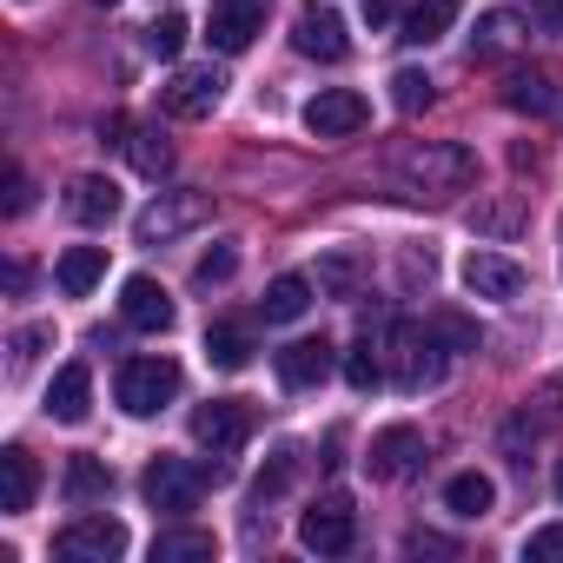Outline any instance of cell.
<instances>
[{
    "label": "cell",
    "mask_w": 563,
    "mask_h": 563,
    "mask_svg": "<svg viewBox=\"0 0 563 563\" xmlns=\"http://www.w3.org/2000/svg\"><path fill=\"white\" fill-rule=\"evenodd\" d=\"M398 173H405L411 192L444 199V192H464V186L477 179V159H471V146H457V140H424V146H411V153L398 159Z\"/></svg>",
    "instance_id": "cell-1"
},
{
    "label": "cell",
    "mask_w": 563,
    "mask_h": 563,
    "mask_svg": "<svg viewBox=\"0 0 563 563\" xmlns=\"http://www.w3.org/2000/svg\"><path fill=\"white\" fill-rule=\"evenodd\" d=\"M179 385H186V372L173 358H126L120 378H113V398H120V411L153 418V411H166L179 398Z\"/></svg>",
    "instance_id": "cell-2"
},
{
    "label": "cell",
    "mask_w": 563,
    "mask_h": 563,
    "mask_svg": "<svg viewBox=\"0 0 563 563\" xmlns=\"http://www.w3.org/2000/svg\"><path fill=\"white\" fill-rule=\"evenodd\" d=\"M219 471H206V464H192V457H153L146 464V477H140V490H146V504L153 510H166V517H186L199 497H206V484H212Z\"/></svg>",
    "instance_id": "cell-3"
},
{
    "label": "cell",
    "mask_w": 563,
    "mask_h": 563,
    "mask_svg": "<svg viewBox=\"0 0 563 563\" xmlns=\"http://www.w3.org/2000/svg\"><path fill=\"white\" fill-rule=\"evenodd\" d=\"M391 378H398V391H424V385H438L444 378V339L431 332V319L424 325H391Z\"/></svg>",
    "instance_id": "cell-4"
},
{
    "label": "cell",
    "mask_w": 563,
    "mask_h": 563,
    "mask_svg": "<svg viewBox=\"0 0 563 563\" xmlns=\"http://www.w3.org/2000/svg\"><path fill=\"white\" fill-rule=\"evenodd\" d=\"M299 543L319 550V556H345V550L358 543V510H352V497H345V490H325V497L299 517Z\"/></svg>",
    "instance_id": "cell-5"
},
{
    "label": "cell",
    "mask_w": 563,
    "mask_h": 563,
    "mask_svg": "<svg viewBox=\"0 0 563 563\" xmlns=\"http://www.w3.org/2000/svg\"><path fill=\"white\" fill-rule=\"evenodd\" d=\"M212 219V199L206 192H159L140 219H133V239L140 245H166V239H179V232H192V225H206Z\"/></svg>",
    "instance_id": "cell-6"
},
{
    "label": "cell",
    "mask_w": 563,
    "mask_h": 563,
    "mask_svg": "<svg viewBox=\"0 0 563 563\" xmlns=\"http://www.w3.org/2000/svg\"><path fill=\"white\" fill-rule=\"evenodd\" d=\"M54 556H67V563H113V556H126V523L120 517H80V523H67L54 537Z\"/></svg>",
    "instance_id": "cell-7"
},
{
    "label": "cell",
    "mask_w": 563,
    "mask_h": 563,
    "mask_svg": "<svg viewBox=\"0 0 563 563\" xmlns=\"http://www.w3.org/2000/svg\"><path fill=\"white\" fill-rule=\"evenodd\" d=\"M365 120H372V107L352 87H325L306 100V133H319V140H352V133H365Z\"/></svg>",
    "instance_id": "cell-8"
},
{
    "label": "cell",
    "mask_w": 563,
    "mask_h": 563,
    "mask_svg": "<svg viewBox=\"0 0 563 563\" xmlns=\"http://www.w3.org/2000/svg\"><path fill=\"white\" fill-rule=\"evenodd\" d=\"M192 438L212 451V457H232L245 438H252V405L245 398H212L192 411Z\"/></svg>",
    "instance_id": "cell-9"
},
{
    "label": "cell",
    "mask_w": 563,
    "mask_h": 563,
    "mask_svg": "<svg viewBox=\"0 0 563 563\" xmlns=\"http://www.w3.org/2000/svg\"><path fill=\"white\" fill-rule=\"evenodd\" d=\"M372 477L378 484H405V477H418L424 471V438L411 431V424H385L378 438H372Z\"/></svg>",
    "instance_id": "cell-10"
},
{
    "label": "cell",
    "mask_w": 563,
    "mask_h": 563,
    "mask_svg": "<svg viewBox=\"0 0 563 563\" xmlns=\"http://www.w3.org/2000/svg\"><path fill=\"white\" fill-rule=\"evenodd\" d=\"M292 47H299L306 60L339 67V60L352 54V34H345V21H339L332 8H299V21H292Z\"/></svg>",
    "instance_id": "cell-11"
},
{
    "label": "cell",
    "mask_w": 563,
    "mask_h": 563,
    "mask_svg": "<svg viewBox=\"0 0 563 563\" xmlns=\"http://www.w3.org/2000/svg\"><path fill=\"white\" fill-rule=\"evenodd\" d=\"M219 93H225V80H219L212 67H179V74L159 87V107H166L173 120H206V113L219 107Z\"/></svg>",
    "instance_id": "cell-12"
},
{
    "label": "cell",
    "mask_w": 563,
    "mask_h": 563,
    "mask_svg": "<svg viewBox=\"0 0 563 563\" xmlns=\"http://www.w3.org/2000/svg\"><path fill=\"white\" fill-rule=\"evenodd\" d=\"M120 319H126L133 332H173V292L159 286V278L133 272L126 286H120Z\"/></svg>",
    "instance_id": "cell-13"
},
{
    "label": "cell",
    "mask_w": 563,
    "mask_h": 563,
    "mask_svg": "<svg viewBox=\"0 0 563 563\" xmlns=\"http://www.w3.org/2000/svg\"><path fill=\"white\" fill-rule=\"evenodd\" d=\"M464 286H471L477 299L510 306V299H523V265L504 258V252H471V258H464Z\"/></svg>",
    "instance_id": "cell-14"
},
{
    "label": "cell",
    "mask_w": 563,
    "mask_h": 563,
    "mask_svg": "<svg viewBox=\"0 0 563 563\" xmlns=\"http://www.w3.org/2000/svg\"><path fill=\"white\" fill-rule=\"evenodd\" d=\"M272 365H278V385H292V391H312V385H325V378H332L339 352H332L325 339H292V345L278 352Z\"/></svg>",
    "instance_id": "cell-15"
},
{
    "label": "cell",
    "mask_w": 563,
    "mask_h": 563,
    "mask_svg": "<svg viewBox=\"0 0 563 563\" xmlns=\"http://www.w3.org/2000/svg\"><path fill=\"white\" fill-rule=\"evenodd\" d=\"M258 21H265L258 0H212L206 41H212L219 54H245V47H252V34H258Z\"/></svg>",
    "instance_id": "cell-16"
},
{
    "label": "cell",
    "mask_w": 563,
    "mask_h": 563,
    "mask_svg": "<svg viewBox=\"0 0 563 563\" xmlns=\"http://www.w3.org/2000/svg\"><path fill=\"white\" fill-rule=\"evenodd\" d=\"M34 490H41V464H34V451L8 444V451H0V510H8V517L34 510Z\"/></svg>",
    "instance_id": "cell-17"
},
{
    "label": "cell",
    "mask_w": 563,
    "mask_h": 563,
    "mask_svg": "<svg viewBox=\"0 0 563 563\" xmlns=\"http://www.w3.org/2000/svg\"><path fill=\"white\" fill-rule=\"evenodd\" d=\"M87 411H93V378H87V365H60L54 385H47V418H54V424H87Z\"/></svg>",
    "instance_id": "cell-18"
},
{
    "label": "cell",
    "mask_w": 563,
    "mask_h": 563,
    "mask_svg": "<svg viewBox=\"0 0 563 563\" xmlns=\"http://www.w3.org/2000/svg\"><path fill=\"white\" fill-rule=\"evenodd\" d=\"M504 107H510V113H530V120L550 113V107H556V74H550V67H510V74H504Z\"/></svg>",
    "instance_id": "cell-19"
},
{
    "label": "cell",
    "mask_w": 563,
    "mask_h": 563,
    "mask_svg": "<svg viewBox=\"0 0 563 563\" xmlns=\"http://www.w3.org/2000/svg\"><path fill=\"white\" fill-rule=\"evenodd\" d=\"M67 212H74L80 225H113V212H120V186H113L107 173H80V179L67 186Z\"/></svg>",
    "instance_id": "cell-20"
},
{
    "label": "cell",
    "mask_w": 563,
    "mask_h": 563,
    "mask_svg": "<svg viewBox=\"0 0 563 563\" xmlns=\"http://www.w3.org/2000/svg\"><path fill=\"white\" fill-rule=\"evenodd\" d=\"M54 278H60L67 299H87L100 278H107V245H67L60 265H54Z\"/></svg>",
    "instance_id": "cell-21"
},
{
    "label": "cell",
    "mask_w": 563,
    "mask_h": 563,
    "mask_svg": "<svg viewBox=\"0 0 563 563\" xmlns=\"http://www.w3.org/2000/svg\"><path fill=\"white\" fill-rule=\"evenodd\" d=\"M60 490H67V504H74V510H87V504H107V490H113V471H107L100 457L74 451V457H67V477H60Z\"/></svg>",
    "instance_id": "cell-22"
},
{
    "label": "cell",
    "mask_w": 563,
    "mask_h": 563,
    "mask_svg": "<svg viewBox=\"0 0 563 563\" xmlns=\"http://www.w3.org/2000/svg\"><path fill=\"white\" fill-rule=\"evenodd\" d=\"M306 306H312V278H299V272L272 278V286H265V299H258V312H265L272 325H292V319H306Z\"/></svg>",
    "instance_id": "cell-23"
},
{
    "label": "cell",
    "mask_w": 563,
    "mask_h": 563,
    "mask_svg": "<svg viewBox=\"0 0 563 563\" xmlns=\"http://www.w3.org/2000/svg\"><path fill=\"white\" fill-rule=\"evenodd\" d=\"M490 504H497V484L484 471H457L444 484V510H457V517H490Z\"/></svg>",
    "instance_id": "cell-24"
},
{
    "label": "cell",
    "mask_w": 563,
    "mask_h": 563,
    "mask_svg": "<svg viewBox=\"0 0 563 563\" xmlns=\"http://www.w3.org/2000/svg\"><path fill=\"white\" fill-rule=\"evenodd\" d=\"M451 21H457V0H418V8L405 14V34H398V41L431 47V41H444V34H451Z\"/></svg>",
    "instance_id": "cell-25"
},
{
    "label": "cell",
    "mask_w": 563,
    "mask_h": 563,
    "mask_svg": "<svg viewBox=\"0 0 563 563\" xmlns=\"http://www.w3.org/2000/svg\"><path fill=\"white\" fill-rule=\"evenodd\" d=\"M312 278H319V292H325V299H352V292L365 286V265H358V252H325Z\"/></svg>",
    "instance_id": "cell-26"
},
{
    "label": "cell",
    "mask_w": 563,
    "mask_h": 563,
    "mask_svg": "<svg viewBox=\"0 0 563 563\" xmlns=\"http://www.w3.org/2000/svg\"><path fill=\"white\" fill-rule=\"evenodd\" d=\"M517 34H523V21H517L510 8H490V14L477 21V34H471V54H477V60L510 54V47H517Z\"/></svg>",
    "instance_id": "cell-27"
},
{
    "label": "cell",
    "mask_w": 563,
    "mask_h": 563,
    "mask_svg": "<svg viewBox=\"0 0 563 563\" xmlns=\"http://www.w3.org/2000/svg\"><path fill=\"white\" fill-rule=\"evenodd\" d=\"M523 199H484L477 212H471V232H484V239H517L523 232Z\"/></svg>",
    "instance_id": "cell-28"
},
{
    "label": "cell",
    "mask_w": 563,
    "mask_h": 563,
    "mask_svg": "<svg viewBox=\"0 0 563 563\" xmlns=\"http://www.w3.org/2000/svg\"><path fill=\"white\" fill-rule=\"evenodd\" d=\"M206 358H212L219 372H245V365H252V332H245V325H212V332H206Z\"/></svg>",
    "instance_id": "cell-29"
},
{
    "label": "cell",
    "mask_w": 563,
    "mask_h": 563,
    "mask_svg": "<svg viewBox=\"0 0 563 563\" xmlns=\"http://www.w3.org/2000/svg\"><path fill=\"white\" fill-rule=\"evenodd\" d=\"M212 530H159L153 537V563H192V556H212Z\"/></svg>",
    "instance_id": "cell-30"
},
{
    "label": "cell",
    "mask_w": 563,
    "mask_h": 563,
    "mask_svg": "<svg viewBox=\"0 0 563 563\" xmlns=\"http://www.w3.org/2000/svg\"><path fill=\"white\" fill-rule=\"evenodd\" d=\"M292 477H299V444H278V451H272V464L252 477V504H272Z\"/></svg>",
    "instance_id": "cell-31"
},
{
    "label": "cell",
    "mask_w": 563,
    "mask_h": 563,
    "mask_svg": "<svg viewBox=\"0 0 563 563\" xmlns=\"http://www.w3.org/2000/svg\"><path fill=\"white\" fill-rule=\"evenodd\" d=\"M126 153H133V166H140L146 179L173 173V146H166V133H159V126H140V133L126 140Z\"/></svg>",
    "instance_id": "cell-32"
},
{
    "label": "cell",
    "mask_w": 563,
    "mask_h": 563,
    "mask_svg": "<svg viewBox=\"0 0 563 563\" xmlns=\"http://www.w3.org/2000/svg\"><path fill=\"white\" fill-rule=\"evenodd\" d=\"M431 100H438V93H431V74H418V67H398V74H391V107H398V113H424Z\"/></svg>",
    "instance_id": "cell-33"
},
{
    "label": "cell",
    "mask_w": 563,
    "mask_h": 563,
    "mask_svg": "<svg viewBox=\"0 0 563 563\" xmlns=\"http://www.w3.org/2000/svg\"><path fill=\"white\" fill-rule=\"evenodd\" d=\"M345 385H352V391H378V385H385V358H378L372 339H365L358 352H345Z\"/></svg>",
    "instance_id": "cell-34"
},
{
    "label": "cell",
    "mask_w": 563,
    "mask_h": 563,
    "mask_svg": "<svg viewBox=\"0 0 563 563\" xmlns=\"http://www.w3.org/2000/svg\"><path fill=\"white\" fill-rule=\"evenodd\" d=\"M232 272H239V245H212V252L192 265V286H206V292H212V286H225Z\"/></svg>",
    "instance_id": "cell-35"
},
{
    "label": "cell",
    "mask_w": 563,
    "mask_h": 563,
    "mask_svg": "<svg viewBox=\"0 0 563 563\" xmlns=\"http://www.w3.org/2000/svg\"><path fill=\"white\" fill-rule=\"evenodd\" d=\"M146 47H153L159 60H179V47H186V14H159V21L146 27Z\"/></svg>",
    "instance_id": "cell-36"
},
{
    "label": "cell",
    "mask_w": 563,
    "mask_h": 563,
    "mask_svg": "<svg viewBox=\"0 0 563 563\" xmlns=\"http://www.w3.org/2000/svg\"><path fill=\"white\" fill-rule=\"evenodd\" d=\"M431 332H438L451 352H477V325H471V319H457V312H438V319H431Z\"/></svg>",
    "instance_id": "cell-37"
},
{
    "label": "cell",
    "mask_w": 563,
    "mask_h": 563,
    "mask_svg": "<svg viewBox=\"0 0 563 563\" xmlns=\"http://www.w3.org/2000/svg\"><path fill=\"white\" fill-rule=\"evenodd\" d=\"M523 556H530V563H563V523L530 530V537H523Z\"/></svg>",
    "instance_id": "cell-38"
},
{
    "label": "cell",
    "mask_w": 563,
    "mask_h": 563,
    "mask_svg": "<svg viewBox=\"0 0 563 563\" xmlns=\"http://www.w3.org/2000/svg\"><path fill=\"white\" fill-rule=\"evenodd\" d=\"M27 206H34V179H27V173L14 166V173H8V219H21Z\"/></svg>",
    "instance_id": "cell-39"
},
{
    "label": "cell",
    "mask_w": 563,
    "mask_h": 563,
    "mask_svg": "<svg viewBox=\"0 0 563 563\" xmlns=\"http://www.w3.org/2000/svg\"><path fill=\"white\" fill-rule=\"evenodd\" d=\"M405 550H411V556H451L457 543H451V537H438V530H411V537H405Z\"/></svg>",
    "instance_id": "cell-40"
},
{
    "label": "cell",
    "mask_w": 563,
    "mask_h": 563,
    "mask_svg": "<svg viewBox=\"0 0 563 563\" xmlns=\"http://www.w3.org/2000/svg\"><path fill=\"white\" fill-rule=\"evenodd\" d=\"M41 345H54V325H27V332H14V358H21V365H27Z\"/></svg>",
    "instance_id": "cell-41"
},
{
    "label": "cell",
    "mask_w": 563,
    "mask_h": 563,
    "mask_svg": "<svg viewBox=\"0 0 563 563\" xmlns=\"http://www.w3.org/2000/svg\"><path fill=\"white\" fill-rule=\"evenodd\" d=\"M530 21H543L550 34H563V0H530Z\"/></svg>",
    "instance_id": "cell-42"
},
{
    "label": "cell",
    "mask_w": 563,
    "mask_h": 563,
    "mask_svg": "<svg viewBox=\"0 0 563 563\" xmlns=\"http://www.w3.org/2000/svg\"><path fill=\"white\" fill-rule=\"evenodd\" d=\"M365 21H372V27H385V21H391V0H365Z\"/></svg>",
    "instance_id": "cell-43"
},
{
    "label": "cell",
    "mask_w": 563,
    "mask_h": 563,
    "mask_svg": "<svg viewBox=\"0 0 563 563\" xmlns=\"http://www.w3.org/2000/svg\"><path fill=\"white\" fill-rule=\"evenodd\" d=\"M556 497H563V457H556Z\"/></svg>",
    "instance_id": "cell-44"
},
{
    "label": "cell",
    "mask_w": 563,
    "mask_h": 563,
    "mask_svg": "<svg viewBox=\"0 0 563 563\" xmlns=\"http://www.w3.org/2000/svg\"><path fill=\"white\" fill-rule=\"evenodd\" d=\"M93 8H113V0H93Z\"/></svg>",
    "instance_id": "cell-45"
},
{
    "label": "cell",
    "mask_w": 563,
    "mask_h": 563,
    "mask_svg": "<svg viewBox=\"0 0 563 563\" xmlns=\"http://www.w3.org/2000/svg\"><path fill=\"white\" fill-rule=\"evenodd\" d=\"M258 8H265V0H258Z\"/></svg>",
    "instance_id": "cell-46"
}]
</instances>
